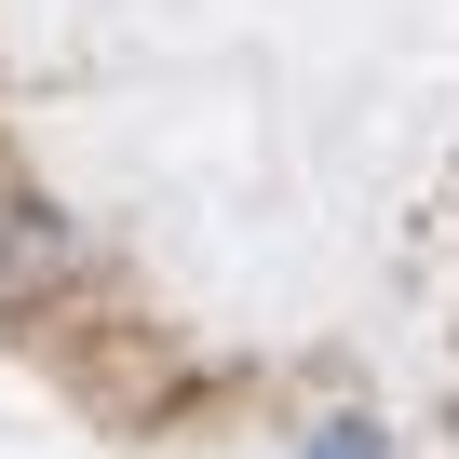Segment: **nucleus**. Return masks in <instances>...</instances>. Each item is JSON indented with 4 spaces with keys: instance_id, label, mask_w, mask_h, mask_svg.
<instances>
[{
    "instance_id": "1",
    "label": "nucleus",
    "mask_w": 459,
    "mask_h": 459,
    "mask_svg": "<svg viewBox=\"0 0 459 459\" xmlns=\"http://www.w3.org/2000/svg\"><path fill=\"white\" fill-rule=\"evenodd\" d=\"M68 271V230L41 216V203H0V311H14V298H41Z\"/></svg>"
},
{
    "instance_id": "2",
    "label": "nucleus",
    "mask_w": 459,
    "mask_h": 459,
    "mask_svg": "<svg viewBox=\"0 0 459 459\" xmlns=\"http://www.w3.org/2000/svg\"><path fill=\"white\" fill-rule=\"evenodd\" d=\"M298 459H392V432H378V419H311Z\"/></svg>"
}]
</instances>
